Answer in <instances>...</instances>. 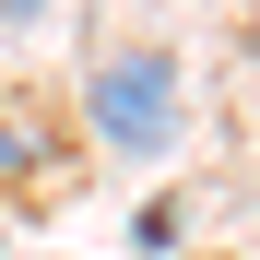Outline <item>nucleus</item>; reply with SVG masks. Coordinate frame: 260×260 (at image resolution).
Wrapping results in <instances>:
<instances>
[{
    "label": "nucleus",
    "mask_w": 260,
    "mask_h": 260,
    "mask_svg": "<svg viewBox=\"0 0 260 260\" xmlns=\"http://www.w3.org/2000/svg\"><path fill=\"white\" fill-rule=\"evenodd\" d=\"M83 130H95L118 166L178 154V130H189V71H178V48H107L95 71H83Z\"/></svg>",
    "instance_id": "1"
},
{
    "label": "nucleus",
    "mask_w": 260,
    "mask_h": 260,
    "mask_svg": "<svg viewBox=\"0 0 260 260\" xmlns=\"http://www.w3.org/2000/svg\"><path fill=\"white\" fill-rule=\"evenodd\" d=\"M36 166H48V118H36V107H0V189L36 178Z\"/></svg>",
    "instance_id": "2"
},
{
    "label": "nucleus",
    "mask_w": 260,
    "mask_h": 260,
    "mask_svg": "<svg viewBox=\"0 0 260 260\" xmlns=\"http://www.w3.org/2000/svg\"><path fill=\"white\" fill-rule=\"evenodd\" d=\"M36 12H48V0H0V24H36Z\"/></svg>",
    "instance_id": "3"
}]
</instances>
